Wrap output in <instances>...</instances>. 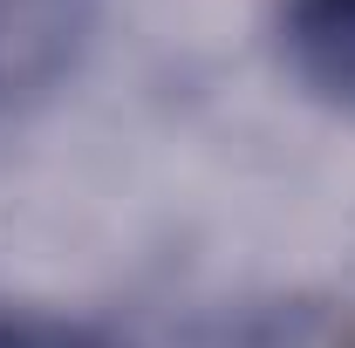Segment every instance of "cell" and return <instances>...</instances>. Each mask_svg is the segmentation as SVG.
I'll return each mask as SVG.
<instances>
[{"label": "cell", "mask_w": 355, "mask_h": 348, "mask_svg": "<svg viewBox=\"0 0 355 348\" xmlns=\"http://www.w3.org/2000/svg\"><path fill=\"white\" fill-rule=\"evenodd\" d=\"M89 28V0H0V96L55 82Z\"/></svg>", "instance_id": "6da1fadb"}, {"label": "cell", "mask_w": 355, "mask_h": 348, "mask_svg": "<svg viewBox=\"0 0 355 348\" xmlns=\"http://www.w3.org/2000/svg\"><path fill=\"white\" fill-rule=\"evenodd\" d=\"M294 48L328 89L355 96V0H301L294 7Z\"/></svg>", "instance_id": "7a4b0ae2"}, {"label": "cell", "mask_w": 355, "mask_h": 348, "mask_svg": "<svg viewBox=\"0 0 355 348\" xmlns=\"http://www.w3.org/2000/svg\"><path fill=\"white\" fill-rule=\"evenodd\" d=\"M0 348H89V342L62 335V328H0Z\"/></svg>", "instance_id": "3957f363"}]
</instances>
